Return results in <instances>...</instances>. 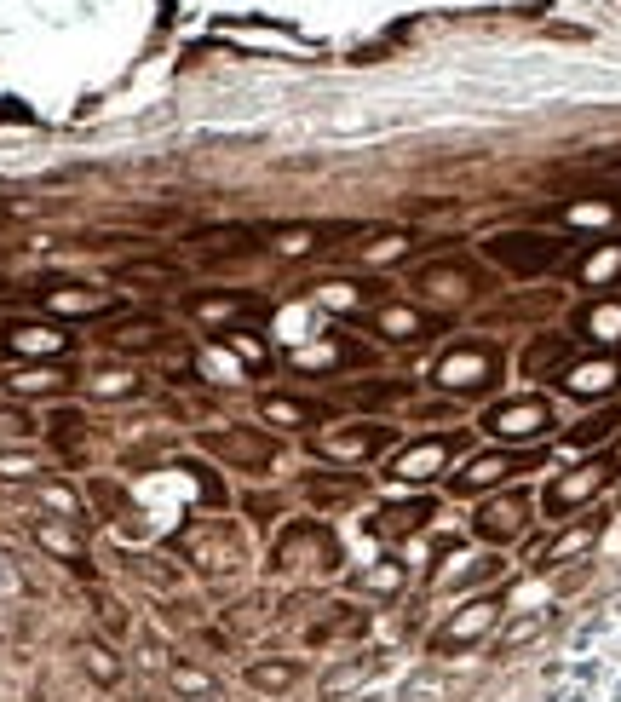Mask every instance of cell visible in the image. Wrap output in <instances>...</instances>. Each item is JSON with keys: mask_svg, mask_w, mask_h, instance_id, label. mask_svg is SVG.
I'll return each instance as SVG.
<instances>
[{"mask_svg": "<svg viewBox=\"0 0 621 702\" xmlns=\"http://www.w3.org/2000/svg\"><path fill=\"white\" fill-rule=\"evenodd\" d=\"M506 380V351L495 340H449V351L432 363V386L443 398H489Z\"/></svg>", "mask_w": 621, "mask_h": 702, "instance_id": "6da1fadb", "label": "cell"}, {"mask_svg": "<svg viewBox=\"0 0 621 702\" xmlns=\"http://www.w3.org/2000/svg\"><path fill=\"white\" fill-rule=\"evenodd\" d=\"M489 265H501L506 277H547L558 265H570V242L547 231H495L483 242Z\"/></svg>", "mask_w": 621, "mask_h": 702, "instance_id": "7a4b0ae2", "label": "cell"}, {"mask_svg": "<svg viewBox=\"0 0 621 702\" xmlns=\"http://www.w3.org/2000/svg\"><path fill=\"white\" fill-rule=\"evenodd\" d=\"M460 449H466V432H426V438H409V444H397L386 455V467H380V478L386 484H432L437 472H449V461H455Z\"/></svg>", "mask_w": 621, "mask_h": 702, "instance_id": "3957f363", "label": "cell"}, {"mask_svg": "<svg viewBox=\"0 0 621 702\" xmlns=\"http://www.w3.org/2000/svg\"><path fill=\"white\" fill-rule=\"evenodd\" d=\"M552 426H558V415H552V403L541 398V392H529V398H501V403L483 409V432L506 449H535Z\"/></svg>", "mask_w": 621, "mask_h": 702, "instance_id": "277c9868", "label": "cell"}, {"mask_svg": "<svg viewBox=\"0 0 621 702\" xmlns=\"http://www.w3.org/2000/svg\"><path fill=\"white\" fill-rule=\"evenodd\" d=\"M196 444H202V455H213V461H225L236 472H253V478H265L276 467V455H282V444L265 426H219V432H202Z\"/></svg>", "mask_w": 621, "mask_h": 702, "instance_id": "5b68a950", "label": "cell"}, {"mask_svg": "<svg viewBox=\"0 0 621 702\" xmlns=\"http://www.w3.org/2000/svg\"><path fill=\"white\" fill-rule=\"evenodd\" d=\"M547 461L541 449H478V455H466L455 467V478H449V495H489V490H501L512 472H535Z\"/></svg>", "mask_w": 621, "mask_h": 702, "instance_id": "8992f818", "label": "cell"}, {"mask_svg": "<svg viewBox=\"0 0 621 702\" xmlns=\"http://www.w3.org/2000/svg\"><path fill=\"white\" fill-rule=\"evenodd\" d=\"M179 311L196 317V323H219V328H248L265 323V294H248V288H184Z\"/></svg>", "mask_w": 621, "mask_h": 702, "instance_id": "52a82bcc", "label": "cell"}, {"mask_svg": "<svg viewBox=\"0 0 621 702\" xmlns=\"http://www.w3.org/2000/svg\"><path fill=\"white\" fill-rule=\"evenodd\" d=\"M386 449H397V426L386 421H345L311 438V455H322V461H374Z\"/></svg>", "mask_w": 621, "mask_h": 702, "instance_id": "ba28073f", "label": "cell"}, {"mask_svg": "<svg viewBox=\"0 0 621 702\" xmlns=\"http://www.w3.org/2000/svg\"><path fill=\"white\" fill-rule=\"evenodd\" d=\"M610 484H616V461H610V455H593L587 467L558 472L547 490H541V513H547L552 524H564V513H570V507L593 501V495H598V490H610Z\"/></svg>", "mask_w": 621, "mask_h": 702, "instance_id": "9c48e42d", "label": "cell"}, {"mask_svg": "<svg viewBox=\"0 0 621 702\" xmlns=\"http://www.w3.org/2000/svg\"><path fill=\"white\" fill-rule=\"evenodd\" d=\"M529 513H535V495L529 490H501V495H489L478 507V518H472V536L489 541L495 553H501L506 541H518L529 530Z\"/></svg>", "mask_w": 621, "mask_h": 702, "instance_id": "30bf717a", "label": "cell"}, {"mask_svg": "<svg viewBox=\"0 0 621 702\" xmlns=\"http://www.w3.org/2000/svg\"><path fill=\"white\" fill-rule=\"evenodd\" d=\"M368 334H380L386 346H420V340H432V334H449V317H437V311H420V305H380L374 317H357Z\"/></svg>", "mask_w": 621, "mask_h": 702, "instance_id": "8fae6325", "label": "cell"}, {"mask_svg": "<svg viewBox=\"0 0 621 702\" xmlns=\"http://www.w3.org/2000/svg\"><path fill=\"white\" fill-rule=\"evenodd\" d=\"M495 622H501V599H489V593H483V599H472V605H460L455 616L432 633V645H426V651H432V656H455V651H466V645H478Z\"/></svg>", "mask_w": 621, "mask_h": 702, "instance_id": "7c38bea8", "label": "cell"}, {"mask_svg": "<svg viewBox=\"0 0 621 702\" xmlns=\"http://www.w3.org/2000/svg\"><path fill=\"white\" fill-rule=\"evenodd\" d=\"M35 305L52 311V317H115L121 311V294L92 288V282H58V288H41Z\"/></svg>", "mask_w": 621, "mask_h": 702, "instance_id": "4fadbf2b", "label": "cell"}, {"mask_svg": "<svg viewBox=\"0 0 621 702\" xmlns=\"http://www.w3.org/2000/svg\"><path fill=\"white\" fill-rule=\"evenodd\" d=\"M437 518V501L432 495H409V501H386L380 513L368 518V536H380V541H409L420 536L426 524Z\"/></svg>", "mask_w": 621, "mask_h": 702, "instance_id": "5bb4252c", "label": "cell"}, {"mask_svg": "<svg viewBox=\"0 0 621 702\" xmlns=\"http://www.w3.org/2000/svg\"><path fill=\"white\" fill-rule=\"evenodd\" d=\"M328 403L317 398H294V392H265L259 398V421L265 426H282V432H311V426H328Z\"/></svg>", "mask_w": 621, "mask_h": 702, "instance_id": "9a60e30c", "label": "cell"}, {"mask_svg": "<svg viewBox=\"0 0 621 702\" xmlns=\"http://www.w3.org/2000/svg\"><path fill=\"white\" fill-rule=\"evenodd\" d=\"M0 351L6 357H58V351H69V334L58 323H23V317H12L0 328Z\"/></svg>", "mask_w": 621, "mask_h": 702, "instance_id": "2e32d148", "label": "cell"}, {"mask_svg": "<svg viewBox=\"0 0 621 702\" xmlns=\"http://www.w3.org/2000/svg\"><path fill=\"white\" fill-rule=\"evenodd\" d=\"M570 277L581 282V288H616L621 282V236H610V242H587V248L570 259Z\"/></svg>", "mask_w": 621, "mask_h": 702, "instance_id": "e0dca14e", "label": "cell"}, {"mask_svg": "<svg viewBox=\"0 0 621 702\" xmlns=\"http://www.w3.org/2000/svg\"><path fill=\"white\" fill-rule=\"evenodd\" d=\"M616 375H621L616 357L598 351V357H575L570 369L558 375V386H564L570 398H610V392H616Z\"/></svg>", "mask_w": 621, "mask_h": 702, "instance_id": "ac0fdd59", "label": "cell"}, {"mask_svg": "<svg viewBox=\"0 0 621 702\" xmlns=\"http://www.w3.org/2000/svg\"><path fill=\"white\" fill-rule=\"evenodd\" d=\"M570 363H575L570 334H535V340L524 346V357H518V369H524L529 380H558Z\"/></svg>", "mask_w": 621, "mask_h": 702, "instance_id": "d6986e66", "label": "cell"}, {"mask_svg": "<svg viewBox=\"0 0 621 702\" xmlns=\"http://www.w3.org/2000/svg\"><path fill=\"white\" fill-rule=\"evenodd\" d=\"M259 236L265 231H253V225H219V231H190V242L207 259H248L259 254Z\"/></svg>", "mask_w": 621, "mask_h": 702, "instance_id": "ffe728a7", "label": "cell"}, {"mask_svg": "<svg viewBox=\"0 0 621 702\" xmlns=\"http://www.w3.org/2000/svg\"><path fill=\"white\" fill-rule=\"evenodd\" d=\"M598 530H604V513H587L581 518V524H570V530H558V536L547 541V547H535V559H541V570H547V564H564V559H575V553H587V547H593L598 541Z\"/></svg>", "mask_w": 621, "mask_h": 702, "instance_id": "44dd1931", "label": "cell"}, {"mask_svg": "<svg viewBox=\"0 0 621 702\" xmlns=\"http://www.w3.org/2000/svg\"><path fill=\"white\" fill-rule=\"evenodd\" d=\"M299 679H305V662H299V656H265V662H248V685L253 691H265V697L294 691Z\"/></svg>", "mask_w": 621, "mask_h": 702, "instance_id": "7402d4cb", "label": "cell"}, {"mask_svg": "<svg viewBox=\"0 0 621 702\" xmlns=\"http://www.w3.org/2000/svg\"><path fill=\"white\" fill-rule=\"evenodd\" d=\"M414 288H426L437 300H466V294H478V277H472L466 265H426V271L414 277Z\"/></svg>", "mask_w": 621, "mask_h": 702, "instance_id": "603a6c76", "label": "cell"}, {"mask_svg": "<svg viewBox=\"0 0 621 702\" xmlns=\"http://www.w3.org/2000/svg\"><path fill=\"white\" fill-rule=\"evenodd\" d=\"M575 328H581L587 340H621V294H604V300L581 305Z\"/></svg>", "mask_w": 621, "mask_h": 702, "instance_id": "cb8c5ba5", "label": "cell"}, {"mask_svg": "<svg viewBox=\"0 0 621 702\" xmlns=\"http://www.w3.org/2000/svg\"><path fill=\"white\" fill-rule=\"evenodd\" d=\"M328 305H340V311H357V305H386V282H351V277H334L317 288Z\"/></svg>", "mask_w": 621, "mask_h": 702, "instance_id": "d4e9b609", "label": "cell"}, {"mask_svg": "<svg viewBox=\"0 0 621 702\" xmlns=\"http://www.w3.org/2000/svg\"><path fill=\"white\" fill-rule=\"evenodd\" d=\"M213 340H219L225 351H236L248 375H271V351H265V340H253V328H219Z\"/></svg>", "mask_w": 621, "mask_h": 702, "instance_id": "484cf974", "label": "cell"}, {"mask_svg": "<svg viewBox=\"0 0 621 702\" xmlns=\"http://www.w3.org/2000/svg\"><path fill=\"white\" fill-rule=\"evenodd\" d=\"M363 490H368L363 478H328V472H311V478H305L311 507H340V501H357Z\"/></svg>", "mask_w": 621, "mask_h": 702, "instance_id": "4316f807", "label": "cell"}, {"mask_svg": "<svg viewBox=\"0 0 621 702\" xmlns=\"http://www.w3.org/2000/svg\"><path fill=\"white\" fill-rule=\"evenodd\" d=\"M363 628H368V610H357V605H334V616L311 628V645H334V639H357Z\"/></svg>", "mask_w": 621, "mask_h": 702, "instance_id": "83f0119b", "label": "cell"}, {"mask_svg": "<svg viewBox=\"0 0 621 702\" xmlns=\"http://www.w3.org/2000/svg\"><path fill=\"white\" fill-rule=\"evenodd\" d=\"M115 277H121V282H161V288H179L184 271L173 265V259H121V265H115Z\"/></svg>", "mask_w": 621, "mask_h": 702, "instance_id": "f1b7e54d", "label": "cell"}, {"mask_svg": "<svg viewBox=\"0 0 621 702\" xmlns=\"http://www.w3.org/2000/svg\"><path fill=\"white\" fill-rule=\"evenodd\" d=\"M616 426H621V409L610 403V409L587 415L581 426H570V432H564V444H570V449H593V444H604V438H616Z\"/></svg>", "mask_w": 621, "mask_h": 702, "instance_id": "f546056e", "label": "cell"}, {"mask_svg": "<svg viewBox=\"0 0 621 702\" xmlns=\"http://www.w3.org/2000/svg\"><path fill=\"white\" fill-rule=\"evenodd\" d=\"M357 409H391V403H409V380H380V386H357L351 392Z\"/></svg>", "mask_w": 621, "mask_h": 702, "instance_id": "4dcf8cb0", "label": "cell"}, {"mask_svg": "<svg viewBox=\"0 0 621 702\" xmlns=\"http://www.w3.org/2000/svg\"><path fill=\"white\" fill-rule=\"evenodd\" d=\"M81 438H87V421H81V409H52V444L64 449V455H75L81 449Z\"/></svg>", "mask_w": 621, "mask_h": 702, "instance_id": "1f68e13d", "label": "cell"}, {"mask_svg": "<svg viewBox=\"0 0 621 702\" xmlns=\"http://www.w3.org/2000/svg\"><path fill=\"white\" fill-rule=\"evenodd\" d=\"M35 541H41L46 553H58V559H64L69 570H81V576H92V570H87V553H81V547H75L69 536H58L52 524H35Z\"/></svg>", "mask_w": 621, "mask_h": 702, "instance_id": "d6a6232c", "label": "cell"}, {"mask_svg": "<svg viewBox=\"0 0 621 702\" xmlns=\"http://www.w3.org/2000/svg\"><path fill=\"white\" fill-rule=\"evenodd\" d=\"M403 576H409V570H403L397 559H380V570L351 576V587H363V593H397V587H403Z\"/></svg>", "mask_w": 621, "mask_h": 702, "instance_id": "836d02e7", "label": "cell"}, {"mask_svg": "<svg viewBox=\"0 0 621 702\" xmlns=\"http://www.w3.org/2000/svg\"><path fill=\"white\" fill-rule=\"evenodd\" d=\"M374 668H380V656H363V662H345V668H334V674L322 679V697H340L345 685H363Z\"/></svg>", "mask_w": 621, "mask_h": 702, "instance_id": "e575fe53", "label": "cell"}, {"mask_svg": "<svg viewBox=\"0 0 621 702\" xmlns=\"http://www.w3.org/2000/svg\"><path fill=\"white\" fill-rule=\"evenodd\" d=\"M495 576H501V553H483V559H466V570H455V576H437V582L472 587V582H495Z\"/></svg>", "mask_w": 621, "mask_h": 702, "instance_id": "d590c367", "label": "cell"}, {"mask_svg": "<svg viewBox=\"0 0 621 702\" xmlns=\"http://www.w3.org/2000/svg\"><path fill=\"white\" fill-rule=\"evenodd\" d=\"M87 392H92V398H133L138 380H133V375H121V369H104V375H92V380H87Z\"/></svg>", "mask_w": 621, "mask_h": 702, "instance_id": "8d00e7d4", "label": "cell"}, {"mask_svg": "<svg viewBox=\"0 0 621 702\" xmlns=\"http://www.w3.org/2000/svg\"><path fill=\"white\" fill-rule=\"evenodd\" d=\"M81 662H87V674L98 679V685H121V662H115L104 645H87V651H81Z\"/></svg>", "mask_w": 621, "mask_h": 702, "instance_id": "74e56055", "label": "cell"}, {"mask_svg": "<svg viewBox=\"0 0 621 702\" xmlns=\"http://www.w3.org/2000/svg\"><path fill=\"white\" fill-rule=\"evenodd\" d=\"M173 691H184V697H213V691H219V679H207V674H196V668L173 662Z\"/></svg>", "mask_w": 621, "mask_h": 702, "instance_id": "f35d334b", "label": "cell"}, {"mask_svg": "<svg viewBox=\"0 0 621 702\" xmlns=\"http://www.w3.org/2000/svg\"><path fill=\"white\" fill-rule=\"evenodd\" d=\"M541 622H547V616H524V622H512V628H506L501 639H495V651H512V645L535 639V633H541Z\"/></svg>", "mask_w": 621, "mask_h": 702, "instance_id": "ab89813d", "label": "cell"}, {"mask_svg": "<svg viewBox=\"0 0 621 702\" xmlns=\"http://www.w3.org/2000/svg\"><path fill=\"white\" fill-rule=\"evenodd\" d=\"M0 432H6V438H35V421H29L23 409H0Z\"/></svg>", "mask_w": 621, "mask_h": 702, "instance_id": "60d3db41", "label": "cell"}, {"mask_svg": "<svg viewBox=\"0 0 621 702\" xmlns=\"http://www.w3.org/2000/svg\"><path fill=\"white\" fill-rule=\"evenodd\" d=\"M35 461H29V455H0V478H35Z\"/></svg>", "mask_w": 621, "mask_h": 702, "instance_id": "b9f144b4", "label": "cell"}, {"mask_svg": "<svg viewBox=\"0 0 621 702\" xmlns=\"http://www.w3.org/2000/svg\"><path fill=\"white\" fill-rule=\"evenodd\" d=\"M242 507H248V513L259 518V524H271V518L282 513V507H276V501H253V495H248V501H242Z\"/></svg>", "mask_w": 621, "mask_h": 702, "instance_id": "7bdbcfd3", "label": "cell"}]
</instances>
